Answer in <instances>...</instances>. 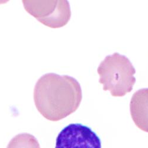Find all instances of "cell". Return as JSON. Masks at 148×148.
Wrapping results in <instances>:
<instances>
[{
	"mask_svg": "<svg viewBox=\"0 0 148 148\" xmlns=\"http://www.w3.org/2000/svg\"><path fill=\"white\" fill-rule=\"evenodd\" d=\"M7 148H40L37 139L27 133H20L12 139Z\"/></svg>",
	"mask_w": 148,
	"mask_h": 148,
	"instance_id": "6",
	"label": "cell"
},
{
	"mask_svg": "<svg viewBox=\"0 0 148 148\" xmlns=\"http://www.w3.org/2000/svg\"><path fill=\"white\" fill-rule=\"evenodd\" d=\"M26 11L49 27L56 29L66 25L71 17L68 1H30L23 0Z\"/></svg>",
	"mask_w": 148,
	"mask_h": 148,
	"instance_id": "3",
	"label": "cell"
},
{
	"mask_svg": "<svg viewBox=\"0 0 148 148\" xmlns=\"http://www.w3.org/2000/svg\"><path fill=\"white\" fill-rule=\"evenodd\" d=\"M97 72L104 91H109L113 97L125 96L132 91L136 82L134 66L126 56L119 53L106 56Z\"/></svg>",
	"mask_w": 148,
	"mask_h": 148,
	"instance_id": "2",
	"label": "cell"
},
{
	"mask_svg": "<svg viewBox=\"0 0 148 148\" xmlns=\"http://www.w3.org/2000/svg\"><path fill=\"white\" fill-rule=\"evenodd\" d=\"M130 110L136 126L148 133V88L140 89L133 94Z\"/></svg>",
	"mask_w": 148,
	"mask_h": 148,
	"instance_id": "5",
	"label": "cell"
},
{
	"mask_svg": "<svg viewBox=\"0 0 148 148\" xmlns=\"http://www.w3.org/2000/svg\"><path fill=\"white\" fill-rule=\"evenodd\" d=\"M33 98L36 107L42 116L57 121L76 112L82 93L80 84L74 78L48 73L37 81Z\"/></svg>",
	"mask_w": 148,
	"mask_h": 148,
	"instance_id": "1",
	"label": "cell"
},
{
	"mask_svg": "<svg viewBox=\"0 0 148 148\" xmlns=\"http://www.w3.org/2000/svg\"><path fill=\"white\" fill-rule=\"evenodd\" d=\"M55 148H101L97 134L88 126L70 124L59 133Z\"/></svg>",
	"mask_w": 148,
	"mask_h": 148,
	"instance_id": "4",
	"label": "cell"
}]
</instances>
